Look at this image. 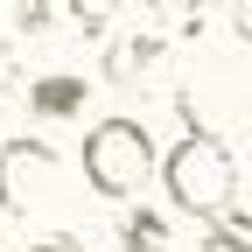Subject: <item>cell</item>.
I'll return each mask as SVG.
<instances>
[{"label": "cell", "instance_id": "30bf717a", "mask_svg": "<svg viewBox=\"0 0 252 252\" xmlns=\"http://www.w3.org/2000/svg\"><path fill=\"white\" fill-rule=\"evenodd\" d=\"M28 252H84V245H77V231H49V238L28 245Z\"/></svg>", "mask_w": 252, "mask_h": 252}, {"label": "cell", "instance_id": "8992f818", "mask_svg": "<svg viewBox=\"0 0 252 252\" xmlns=\"http://www.w3.org/2000/svg\"><path fill=\"white\" fill-rule=\"evenodd\" d=\"M112 245H119V252H175V224H168L161 210L133 203V210L112 224Z\"/></svg>", "mask_w": 252, "mask_h": 252}, {"label": "cell", "instance_id": "3957f363", "mask_svg": "<svg viewBox=\"0 0 252 252\" xmlns=\"http://www.w3.org/2000/svg\"><path fill=\"white\" fill-rule=\"evenodd\" d=\"M63 203V154L49 147V140H7L0 147V210L7 217H49Z\"/></svg>", "mask_w": 252, "mask_h": 252}, {"label": "cell", "instance_id": "7c38bea8", "mask_svg": "<svg viewBox=\"0 0 252 252\" xmlns=\"http://www.w3.org/2000/svg\"><path fill=\"white\" fill-rule=\"evenodd\" d=\"M7 84H14V49L0 42V91H7Z\"/></svg>", "mask_w": 252, "mask_h": 252}, {"label": "cell", "instance_id": "5b68a950", "mask_svg": "<svg viewBox=\"0 0 252 252\" xmlns=\"http://www.w3.org/2000/svg\"><path fill=\"white\" fill-rule=\"evenodd\" d=\"M28 112L35 119H84L91 112V84L77 70H42V77H28Z\"/></svg>", "mask_w": 252, "mask_h": 252}, {"label": "cell", "instance_id": "7a4b0ae2", "mask_svg": "<svg viewBox=\"0 0 252 252\" xmlns=\"http://www.w3.org/2000/svg\"><path fill=\"white\" fill-rule=\"evenodd\" d=\"M161 189H168V203L182 217L210 224V217H224L231 196H238V161H231V147L217 140L210 126H196V133H182L161 154Z\"/></svg>", "mask_w": 252, "mask_h": 252}, {"label": "cell", "instance_id": "8fae6325", "mask_svg": "<svg viewBox=\"0 0 252 252\" xmlns=\"http://www.w3.org/2000/svg\"><path fill=\"white\" fill-rule=\"evenodd\" d=\"M210 7H217V0H182V21H189V28H203V14H210Z\"/></svg>", "mask_w": 252, "mask_h": 252}, {"label": "cell", "instance_id": "ba28073f", "mask_svg": "<svg viewBox=\"0 0 252 252\" xmlns=\"http://www.w3.org/2000/svg\"><path fill=\"white\" fill-rule=\"evenodd\" d=\"M63 21H70L77 35H105L119 21V0H63Z\"/></svg>", "mask_w": 252, "mask_h": 252}, {"label": "cell", "instance_id": "277c9868", "mask_svg": "<svg viewBox=\"0 0 252 252\" xmlns=\"http://www.w3.org/2000/svg\"><path fill=\"white\" fill-rule=\"evenodd\" d=\"M161 63H168V42L161 35H119L112 49H105V84H119V91H133V84H154L161 77Z\"/></svg>", "mask_w": 252, "mask_h": 252}, {"label": "cell", "instance_id": "9c48e42d", "mask_svg": "<svg viewBox=\"0 0 252 252\" xmlns=\"http://www.w3.org/2000/svg\"><path fill=\"white\" fill-rule=\"evenodd\" d=\"M14 28L21 35H42L49 28V0H14Z\"/></svg>", "mask_w": 252, "mask_h": 252}, {"label": "cell", "instance_id": "4fadbf2b", "mask_svg": "<svg viewBox=\"0 0 252 252\" xmlns=\"http://www.w3.org/2000/svg\"><path fill=\"white\" fill-rule=\"evenodd\" d=\"M238 35L252 42V0H238Z\"/></svg>", "mask_w": 252, "mask_h": 252}, {"label": "cell", "instance_id": "6da1fadb", "mask_svg": "<svg viewBox=\"0 0 252 252\" xmlns=\"http://www.w3.org/2000/svg\"><path fill=\"white\" fill-rule=\"evenodd\" d=\"M77 168H84V189H91V196L133 203L140 189H147V175H161V147H154L147 119H133V112H105V119L84 126Z\"/></svg>", "mask_w": 252, "mask_h": 252}, {"label": "cell", "instance_id": "52a82bcc", "mask_svg": "<svg viewBox=\"0 0 252 252\" xmlns=\"http://www.w3.org/2000/svg\"><path fill=\"white\" fill-rule=\"evenodd\" d=\"M196 252H252V217H245V210H224V217H210Z\"/></svg>", "mask_w": 252, "mask_h": 252}]
</instances>
